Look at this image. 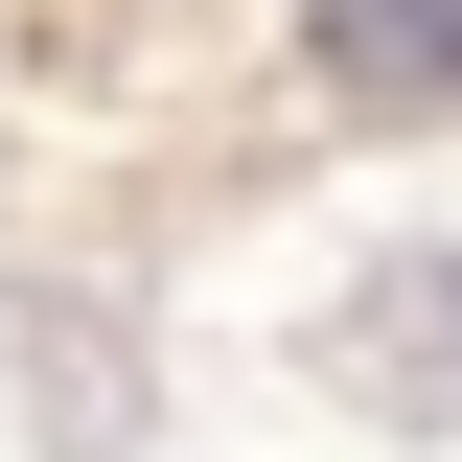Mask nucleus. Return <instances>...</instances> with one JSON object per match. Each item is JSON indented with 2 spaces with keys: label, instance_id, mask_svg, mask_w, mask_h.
Segmentation results:
<instances>
[{
  "label": "nucleus",
  "instance_id": "1",
  "mask_svg": "<svg viewBox=\"0 0 462 462\" xmlns=\"http://www.w3.org/2000/svg\"><path fill=\"white\" fill-rule=\"evenodd\" d=\"M300 69H346V93H462V0H324Z\"/></svg>",
  "mask_w": 462,
  "mask_h": 462
},
{
  "label": "nucleus",
  "instance_id": "2",
  "mask_svg": "<svg viewBox=\"0 0 462 462\" xmlns=\"http://www.w3.org/2000/svg\"><path fill=\"white\" fill-rule=\"evenodd\" d=\"M346 370H370V393H416V370H439V393H462V278H393L370 324H346Z\"/></svg>",
  "mask_w": 462,
  "mask_h": 462
}]
</instances>
